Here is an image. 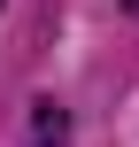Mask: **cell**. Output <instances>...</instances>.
I'll list each match as a JSON object with an SVG mask.
<instances>
[{
  "label": "cell",
  "instance_id": "obj_1",
  "mask_svg": "<svg viewBox=\"0 0 139 147\" xmlns=\"http://www.w3.org/2000/svg\"><path fill=\"white\" fill-rule=\"evenodd\" d=\"M62 140H70L62 101H31V147H62Z\"/></svg>",
  "mask_w": 139,
  "mask_h": 147
},
{
  "label": "cell",
  "instance_id": "obj_2",
  "mask_svg": "<svg viewBox=\"0 0 139 147\" xmlns=\"http://www.w3.org/2000/svg\"><path fill=\"white\" fill-rule=\"evenodd\" d=\"M124 8H132V16H139V0H124Z\"/></svg>",
  "mask_w": 139,
  "mask_h": 147
}]
</instances>
